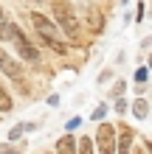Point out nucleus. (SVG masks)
Returning a JSON list of instances; mask_svg holds the SVG:
<instances>
[{
  "label": "nucleus",
  "mask_w": 152,
  "mask_h": 154,
  "mask_svg": "<svg viewBox=\"0 0 152 154\" xmlns=\"http://www.w3.org/2000/svg\"><path fill=\"white\" fill-rule=\"evenodd\" d=\"M135 20H144V3H138V8H135Z\"/></svg>",
  "instance_id": "nucleus-17"
},
{
  "label": "nucleus",
  "mask_w": 152,
  "mask_h": 154,
  "mask_svg": "<svg viewBox=\"0 0 152 154\" xmlns=\"http://www.w3.org/2000/svg\"><path fill=\"white\" fill-rule=\"evenodd\" d=\"M135 154H144V146H141V149H135Z\"/></svg>",
  "instance_id": "nucleus-20"
},
{
  "label": "nucleus",
  "mask_w": 152,
  "mask_h": 154,
  "mask_svg": "<svg viewBox=\"0 0 152 154\" xmlns=\"http://www.w3.org/2000/svg\"><path fill=\"white\" fill-rule=\"evenodd\" d=\"M149 65H152V62H149Z\"/></svg>",
  "instance_id": "nucleus-21"
},
{
  "label": "nucleus",
  "mask_w": 152,
  "mask_h": 154,
  "mask_svg": "<svg viewBox=\"0 0 152 154\" xmlns=\"http://www.w3.org/2000/svg\"><path fill=\"white\" fill-rule=\"evenodd\" d=\"M6 34H8V23H6V14H3V8H0V37L6 39Z\"/></svg>",
  "instance_id": "nucleus-12"
},
{
  "label": "nucleus",
  "mask_w": 152,
  "mask_h": 154,
  "mask_svg": "<svg viewBox=\"0 0 152 154\" xmlns=\"http://www.w3.org/2000/svg\"><path fill=\"white\" fill-rule=\"evenodd\" d=\"M6 39H11V42H14L17 53H20V56H23L25 62H40V53H37V48H34V45L28 42V37H25V34H23L20 28H17L14 23L8 25V34H6Z\"/></svg>",
  "instance_id": "nucleus-2"
},
{
  "label": "nucleus",
  "mask_w": 152,
  "mask_h": 154,
  "mask_svg": "<svg viewBox=\"0 0 152 154\" xmlns=\"http://www.w3.org/2000/svg\"><path fill=\"white\" fill-rule=\"evenodd\" d=\"M132 115H135V118H141V121H144V118L149 115V106H147V101H144V98H138V101L132 104Z\"/></svg>",
  "instance_id": "nucleus-8"
},
{
  "label": "nucleus",
  "mask_w": 152,
  "mask_h": 154,
  "mask_svg": "<svg viewBox=\"0 0 152 154\" xmlns=\"http://www.w3.org/2000/svg\"><path fill=\"white\" fill-rule=\"evenodd\" d=\"M147 79H149V70H147V67H138V70H135V81H138V84H144Z\"/></svg>",
  "instance_id": "nucleus-11"
},
{
  "label": "nucleus",
  "mask_w": 152,
  "mask_h": 154,
  "mask_svg": "<svg viewBox=\"0 0 152 154\" xmlns=\"http://www.w3.org/2000/svg\"><path fill=\"white\" fill-rule=\"evenodd\" d=\"M115 129H121V140L115 143V154H130V151H132V137H135V129H130L127 123H118Z\"/></svg>",
  "instance_id": "nucleus-6"
},
{
  "label": "nucleus",
  "mask_w": 152,
  "mask_h": 154,
  "mask_svg": "<svg viewBox=\"0 0 152 154\" xmlns=\"http://www.w3.org/2000/svg\"><path fill=\"white\" fill-rule=\"evenodd\" d=\"M53 8V25H62V31L68 34L70 39H76L79 37V20H76V14H73V8H70L68 0H53L51 3Z\"/></svg>",
  "instance_id": "nucleus-1"
},
{
  "label": "nucleus",
  "mask_w": 152,
  "mask_h": 154,
  "mask_svg": "<svg viewBox=\"0 0 152 154\" xmlns=\"http://www.w3.org/2000/svg\"><path fill=\"white\" fill-rule=\"evenodd\" d=\"M96 146H99V154H115V126L113 123L102 121L99 132H96Z\"/></svg>",
  "instance_id": "nucleus-3"
},
{
  "label": "nucleus",
  "mask_w": 152,
  "mask_h": 154,
  "mask_svg": "<svg viewBox=\"0 0 152 154\" xmlns=\"http://www.w3.org/2000/svg\"><path fill=\"white\" fill-rule=\"evenodd\" d=\"M0 154H17V151L8 146V143H3V146H0Z\"/></svg>",
  "instance_id": "nucleus-16"
},
{
  "label": "nucleus",
  "mask_w": 152,
  "mask_h": 154,
  "mask_svg": "<svg viewBox=\"0 0 152 154\" xmlns=\"http://www.w3.org/2000/svg\"><path fill=\"white\" fill-rule=\"evenodd\" d=\"M76 154H93V140H90V137H79Z\"/></svg>",
  "instance_id": "nucleus-9"
},
{
  "label": "nucleus",
  "mask_w": 152,
  "mask_h": 154,
  "mask_svg": "<svg viewBox=\"0 0 152 154\" xmlns=\"http://www.w3.org/2000/svg\"><path fill=\"white\" fill-rule=\"evenodd\" d=\"M144 154H152V140H144Z\"/></svg>",
  "instance_id": "nucleus-19"
},
{
  "label": "nucleus",
  "mask_w": 152,
  "mask_h": 154,
  "mask_svg": "<svg viewBox=\"0 0 152 154\" xmlns=\"http://www.w3.org/2000/svg\"><path fill=\"white\" fill-rule=\"evenodd\" d=\"M0 112H11V95L3 90V84H0Z\"/></svg>",
  "instance_id": "nucleus-10"
},
{
  "label": "nucleus",
  "mask_w": 152,
  "mask_h": 154,
  "mask_svg": "<svg viewBox=\"0 0 152 154\" xmlns=\"http://www.w3.org/2000/svg\"><path fill=\"white\" fill-rule=\"evenodd\" d=\"M124 90H127V84H124V81H118V84L113 87V98H121V93Z\"/></svg>",
  "instance_id": "nucleus-14"
},
{
  "label": "nucleus",
  "mask_w": 152,
  "mask_h": 154,
  "mask_svg": "<svg viewBox=\"0 0 152 154\" xmlns=\"http://www.w3.org/2000/svg\"><path fill=\"white\" fill-rule=\"evenodd\" d=\"M57 154H76V140H73V134L59 137V143H57Z\"/></svg>",
  "instance_id": "nucleus-7"
},
{
  "label": "nucleus",
  "mask_w": 152,
  "mask_h": 154,
  "mask_svg": "<svg viewBox=\"0 0 152 154\" xmlns=\"http://www.w3.org/2000/svg\"><path fill=\"white\" fill-rule=\"evenodd\" d=\"M28 20H31V25H34V28L42 34V39H45V42L57 39V25H53L48 17H42V14H37V11H34V14H28Z\"/></svg>",
  "instance_id": "nucleus-4"
},
{
  "label": "nucleus",
  "mask_w": 152,
  "mask_h": 154,
  "mask_svg": "<svg viewBox=\"0 0 152 154\" xmlns=\"http://www.w3.org/2000/svg\"><path fill=\"white\" fill-rule=\"evenodd\" d=\"M79 123H82V118H73V121H68V129H76Z\"/></svg>",
  "instance_id": "nucleus-18"
},
{
  "label": "nucleus",
  "mask_w": 152,
  "mask_h": 154,
  "mask_svg": "<svg viewBox=\"0 0 152 154\" xmlns=\"http://www.w3.org/2000/svg\"><path fill=\"white\" fill-rule=\"evenodd\" d=\"M127 109H130V106H127V101H124V98H115V112H118V115H124Z\"/></svg>",
  "instance_id": "nucleus-13"
},
{
  "label": "nucleus",
  "mask_w": 152,
  "mask_h": 154,
  "mask_svg": "<svg viewBox=\"0 0 152 154\" xmlns=\"http://www.w3.org/2000/svg\"><path fill=\"white\" fill-rule=\"evenodd\" d=\"M0 70H3L6 76H11L14 81H20V79H23V67L17 65V62H14L11 56H8V53H6L3 48H0Z\"/></svg>",
  "instance_id": "nucleus-5"
},
{
  "label": "nucleus",
  "mask_w": 152,
  "mask_h": 154,
  "mask_svg": "<svg viewBox=\"0 0 152 154\" xmlns=\"http://www.w3.org/2000/svg\"><path fill=\"white\" fill-rule=\"evenodd\" d=\"M104 112H107V106L102 104L99 109H93V115H90V118H93V121H102V118H104Z\"/></svg>",
  "instance_id": "nucleus-15"
}]
</instances>
